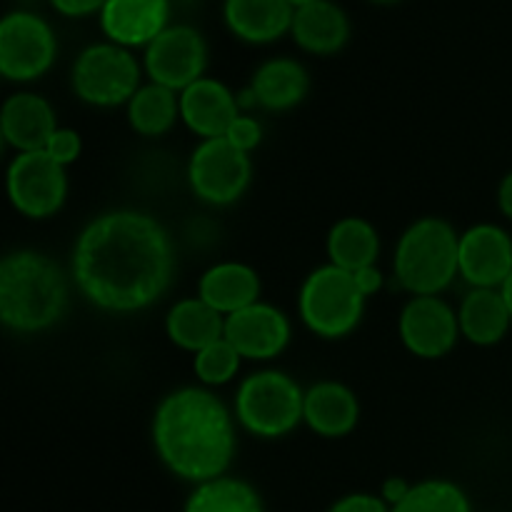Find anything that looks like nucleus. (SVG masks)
I'll return each mask as SVG.
<instances>
[{"label":"nucleus","mask_w":512,"mask_h":512,"mask_svg":"<svg viewBox=\"0 0 512 512\" xmlns=\"http://www.w3.org/2000/svg\"><path fill=\"white\" fill-rule=\"evenodd\" d=\"M45 153H48L55 163L68 168V165H73L75 160L80 158V153H83V138H80L78 130L63 128V125H60L53 133V138L48 140V145H45Z\"/></svg>","instance_id":"30"},{"label":"nucleus","mask_w":512,"mask_h":512,"mask_svg":"<svg viewBox=\"0 0 512 512\" xmlns=\"http://www.w3.org/2000/svg\"><path fill=\"white\" fill-rule=\"evenodd\" d=\"M325 250H328V263L348 273H358L368 265H378L380 233L370 220L348 215L330 228Z\"/></svg>","instance_id":"25"},{"label":"nucleus","mask_w":512,"mask_h":512,"mask_svg":"<svg viewBox=\"0 0 512 512\" xmlns=\"http://www.w3.org/2000/svg\"><path fill=\"white\" fill-rule=\"evenodd\" d=\"M248 88L253 90L258 108L283 113L303 103L310 90V75L298 60L270 58L255 70Z\"/></svg>","instance_id":"22"},{"label":"nucleus","mask_w":512,"mask_h":512,"mask_svg":"<svg viewBox=\"0 0 512 512\" xmlns=\"http://www.w3.org/2000/svg\"><path fill=\"white\" fill-rule=\"evenodd\" d=\"M70 275L98 310L138 313L158 303L173 283V238L160 220L140 210L95 215L75 240Z\"/></svg>","instance_id":"1"},{"label":"nucleus","mask_w":512,"mask_h":512,"mask_svg":"<svg viewBox=\"0 0 512 512\" xmlns=\"http://www.w3.org/2000/svg\"><path fill=\"white\" fill-rule=\"evenodd\" d=\"M458 320L460 335L478 348L498 345L512 325L500 288H470L458 308Z\"/></svg>","instance_id":"23"},{"label":"nucleus","mask_w":512,"mask_h":512,"mask_svg":"<svg viewBox=\"0 0 512 512\" xmlns=\"http://www.w3.org/2000/svg\"><path fill=\"white\" fill-rule=\"evenodd\" d=\"M68 278L50 255L20 248L0 260V320L20 335L43 333L68 310Z\"/></svg>","instance_id":"3"},{"label":"nucleus","mask_w":512,"mask_h":512,"mask_svg":"<svg viewBox=\"0 0 512 512\" xmlns=\"http://www.w3.org/2000/svg\"><path fill=\"white\" fill-rule=\"evenodd\" d=\"M373 3H383V5H390V3H398V0H373Z\"/></svg>","instance_id":"39"},{"label":"nucleus","mask_w":512,"mask_h":512,"mask_svg":"<svg viewBox=\"0 0 512 512\" xmlns=\"http://www.w3.org/2000/svg\"><path fill=\"white\" fill-rule=\"evenodd\" d=\"M353 278L365 298H373V295H378L385 285V275L378 265H368V268L358 270V273H353Z\"/></svg>","instance_id":"34"},{"label":"nucleus","mask_w":512,"mask_h":512,"mask_svg":"<svg viewBox=\"0 0 512 512\" xmlns=\"http://www.w3.org/2000/svg\"><path fill=\"white\" fill-rule=\"evenodd\" d=\"M393 512H470V500L453 480L430 478L415 483Z\"/></svg>","instance_id":"28"},{"label":"nucleus","mask_w":512,"mask_h":512,"mask_svg":"<svg viewBox=\"0 0 512 512\" xmlns=\"http://www.w3.org/2000/svg\"><path fill=\"white\" fill-rule=\"evenodd\" d=\"M58 128L53 105L38 93L20 90V93L10 95L0 110V133H3L5 145H10L15 153L45 150Z\"/></svg>","instance_id":"17"},{"label":"nucleus","mask_w":512,"mask_h":512,"mask_svg":"<svg viewBox=\"0 0 512 512\" xmlns=\"http://www.w3.org/2000/svg\"><path fill=\"white\" fill-rule=\"evenodd\" d=\"M240 113L238 93L215 78L195 80L180 93V120L203 140L225 138Z\"/></svg>","instance_id":"15"},{"label":"nucleus","mask_w":512,"mask_h":512,"mask_svg":"<svg viewBox=\"0 0 512 512\" xmlns=\"http://www.w3.org/2000/svg\"><path fill=\"white\" fill-rule=\"evenodd\" d=\"M183 512H265L263 498L250 483L240 478L208 480L195 485L185 500Z\"/></svg>","instance_id":"27"},{"label":"nucleus","mask_w":512,"mask_h":512,"mask_svg":"<svg viewBox=\"0 0 512 512\" xmlns=\"http://www.w3.org/2000/svg\"><path fill=\"white\" fill-rule=\"evenodd\" d=\"M240 363H243V358H240L238 350L228 340L220 338L218 343L208 345L193 355V373L200 380V385L218 388V385L230 383L238 375Z\"/></svg>","instance_id":"29"},{"label":"nucleus","mask_w":512,"mask_h":512,"mask_svg":"<svg viewBox=\"0 0 512 512\" xmlns=\"http://www.w3.org/2000/svg\"><path fill=\"white\" fill-rule=\"evenodd\" d=\"M400 343L423 360L445 358L460 338L458 310L440 295H413L398 318Z\"/></svg>","instance_id":"12"},{"label":"nucleus","mask_w":512,"mask_h":512,"mask_svg":"<svg viewBox=\"0 0 512 512\" xmlns=\"http://www.w3.org/2000/svg\"><path fill=\"white\" fill-rule=\"evenodd\" d=\"M305 390L283 370H258L240 380L233 413L245 433L278 440L303 423Z\"/></svg>","instance_id":"5"},{"label":"nucleus","mask_w":512,"mask_h":512,"mask_svg":"<svg viewBox=\"0 0 512 512\" xmlns=\"http://www.w3.org/2000/svg\"><path fill=\"white\" fill-rule=\"evenodd\" d=\"M170 18V0H108L100 10L105 38L123 48H148Z\"/></svg>","instance_id":"16"},{"label":"nucleus","mask_w":512,"mask_h":512,"mask_svg":"<svg viewBox=\"0 0 512 512\" xmlns=\"http://www.w3.org/2000/svg\"><path fill=\"white\" fill-rule=\"evenodd\" d=\"M253 180V160L225 138L200 140L188 160V185L203 203L225 208L238 203Z\"/></svg>","instance_id":"8"},{"label":"nucleus","mask_w":512,"mask_h":512,"mask_svg":"<svg viewBox=\"0 0 512 512\" xmlns=\"http://www.w3.org/2000/svg\"><path fill=\"white\" fill-rule=\"evenodd\" d=\"M460 235L443 218H418L400 235L393 255L395 280L410 295H440L460 275Z\"/></svg>","instance_id":"4"},{"label":"nucleus","mask_w":512,"mask_h":512,"mask_svg":"<svg viewBox=\"0 0 512 512\" xmlns=\"http://www.w3.org/2000/svg\"><path fill=\"white\" fill-rule=\"evenodd\" d=\"M303 423L320 438H345L360 423L358 395L338 380H320L305 390Z\"/></svg>","instance_id":"18"},{"label":"nucleus","mask_w":512,"mask_h":512,"mask_svg":"<svg viewBox=\"0 0 512 512\" xmlns=\"http://www.w3.org/2000/svg\"><path fill=\"white\" fill-rule=\"evenodd\" d=\"M290 33L305 53L333 55L348 43L350 20L333 0H318V3L295 8Z\"/></svg>","instance_id":"21"},{"label":"nucleus","mask_w":512,"mask_h":512,"mask_svg":"<svg viewBox=\"0 0 512 512\" xmlns=\"http://www.w3.org/2000/svg\"><path fill=\"white\" fill-rule=\"evenodd\" d=\"M140 63L128 48L115 43L88 45L70 70L73 93L93 108L128 105L140 90Z\"/></svg>","instance_id":"7"},{"label":"nucleus","mask_w":512,"mask_h":512,"mask_svg":"<svg viewBox=\"0 0 512 512\" xmlns=\"http://www.w3.org/2000/svg\"><path fill=\"white\" fill-rule=\"evenodd\" d=\"M125 108L135 133L143 138H160L180 120V93L158 83H143Z\"/></svg>","instance_id":"26"},{"label":"nucleus","mask_w":512,"mask_h":512,"mask_svg":"<svg viewBox=\"0 0 512 512\" xmlns=\"http://www.w3.org/2000/svg\"><path fill=\"white\" fill-rule=\"evenodd\" d=\"M413 488V485L408 483L405 478H398V475H393V478H388L383 483V488H380V498L385 500V503L390 505V508H395V505L400 503V500L408 495V490Z\"/></svg>","instance_id":"35"},{"label":"nucleus","mask_w":512,"mask_h":512,"mask_svg":"<svg viewBox=\"0 0 512 512\" xmlns=\"http://www.w3.org/2000/svg\"><path fill=\"white\" fill-rule=\"evenodd\" d=\"M295 8L290 0H225L223 18L230 33L245 43H273L290 33Z\"/></svg>","instance_id":"20"},{"label":"nucleus","mask_w":512,"mask_h":512,"mask_svg":"<svg viewBox=\"0 0 512 512\" xmlns=\"http://www.w3.org/2000/svg\"><path fill=\"white\" fill-rule=\"evenodd\" d=\"M10 205L30 220L58 213L68 198V168L55 163L45 150L15 153L5 173Z\"/></svg>","instance_id":"9"},{"label":"nucleus","mask_w":512,"mask_h":512,"mask_svg":"<svg viewBox=\"0 0 512 512\" xmlns=\"http://www.w3.org/2000/svg\"><path fill=\"white\" fill-rule=\"evenodd\" d=\"M260 293H263V280L258 270L240 260L210 265L198 280V298H203L225 318L258 303Z\"/></svg>","instance_id":"19"},{"label":"nucleus","mask_w":512,"mask_h":512,"mask_svg":"<svg viewBox=\"0 0 512 512\" xmlns=\"http://www.w3.org/2000/svg\"><path fill=\"white\" fill-rule=\"evenodd\" d=\"M165 335L170 343L188 353H200L225 335V315L210 308L203 298H183L165 315Z\"/></svg>","instance_id":"24"},{"label":"nucleus","mask_w":512,"mask_h":512,"mask_svg":"<svg viewBox=\"0 0 512 512\" xmlns=\"http://www.w3.org/2000/svg\"><path fill=\"white\" fill-rule=\"evenodd\" d=\"M223 338L243 360H273L288 348L293 328L283 310L258 300L225 318Z\"/></svg>","instance_id":"13"},{"label":"nucleus","mask_w":512,"mask_h":512,"mask_svg":"<svg viewBox=\"0 0 512 512\" xmlns=\"http://www.w3.org/2000/svg\"><path fill=\"white\" fill-rule=\"evenodd\" d=\"M225 140H230V143H233L235 148L243 150V153H253L260 145V140H263V125H260V120L253 118V115L240 113L238 118L233 120V125L228 128V133H225Z\"/></svg>","instance_id":"31"},{"label":"nucleus","mask_w":512,"mask_h":512,"mask_svg":"<svg viewBox=\"0 0 512 512\" xmlns=\"http://www.w3.org/2000/svg\"><path fill=\"white\" fill-rule=\"evenodd\" d=\"M58 53L55 33L40 15L15 10L0 20V73L13 83H30L50 70Z\"/></svg>","instance_id":"10"},{"label":"nucleus","mask_w":512,"mask_h":512,"mask_svg":"<svg viewBox=\"0 0 512 512\" xmlns=\"http://www.w3.org/2000/svg\"><path fill=\"white\" fill-rule=\"evenodd\" d=\"M500 293H503L505 303H508V310H510V315H512V273L508 275V280H505V283H503Z\"/></svg>","instance_id":"37"},{"label":"nucleus","mask_w":512,"mask_h":512,"mask_svg":"<svg viewBox=\"0 0 512 512\" xmlns=\"http://www.w3.org/2000/svg\"><path fill=\"white\" fill-rule=\"evenodd\" d=\"M328 512H393L388 503L380 495L373 493H350L343 495L330 505Z\"/></svg>","instance_id":"32"},{"label":"nucleus","mask_w":512,"mask_h":512,"mask_svg":"<svg viewBox=\"0 0 512 512\" xmlns=\"http://www.w3.org/2000/svg\"><path fill=\"white\" fill-rule=\"evenodd\" d=\"M208 45L190 25H168L153 43L145 48L143 68L150 83L183 93L195 80L205 78Z\"/></svg>","instance_id":"11"},{"label":"nucleus","mask_w":512,"mask_h":512,"mask_svg":"<svg viewBox=\"0 0 512 512\" xmlns=\"http://www.w3.org/2000/svg\"><path fill=\"white\" fill-rule=\"evenodd\" d=\"M105 3L108 0H50V5L60 15H68V18H83V15L98 13V10H103Z\"/></svg>","instance_id":"33"},{"label":"nucleus","mask_w":512,"mask_h":512,"mask_svg":"<svg viewBox=\"0 0 512 512\" xmlns=\"http://www.w3.org/2000/svg\"><path fill=\"white\" fill-rule=\"evenodd\" d=\"M498 208L505 218L512 220V170L505 173V178L498 185Z\"/></svg>","instance_id":"36"},{"label":"nucleus","mask_w":512,"mask_h":512,"mask_svg":"<svg viewBox=\"0 0 512 512\" xmlns=\"http://www.w3.org/2000/svg\"><path fill=\"white\" fill-rule=\"evenodd\" d=\"M235 413L205 385H185L158 403L150 425L160 463L188 483L228 475L238 448Z\"/></svg>","instance_id":"2"},{"label":"nucleus","mask_w":512,"mask_h":512,"mask_svg":"<svg viewBox=\"0 0 512 512\" xmlns=\"http://www.w3.org/2000/svg\"><path fill=\"white\" fill-rule=\"evenodd\" d=\"M365 298L353 273L325 263L308 273L298 290V315L305 328L325 340L353 333L365 315Z\"/></svg>","instance_id":"6"},{"label":"nucleus","mask_w":512,"mask_h":512,"mask_svg":"<svg viewBox=\"0 0 512 512\" xmlns=\"http://www.w3.org/2000/svg\"><path fill=\"white\" fill-rule=\"evenodd\" d=\"M460 278L470 288H503L512 273V238L495 223L470 225L460 233Z\"/></svg>","instance_id":"14"},{"label":"nucleus","mask_w":512,"mask_h":512,"mask_svg":"<svg viewBox=\"0 0 512 512\" xmlns=\"http://www.w3.org/2000/svg\"><path fill=\"white\" fill-rule=\"evenodd\" d=\"M310 3H318V0H290L293 8H303V5H310Z\"/></svg>","instance_id":"38"}]
</instances>
